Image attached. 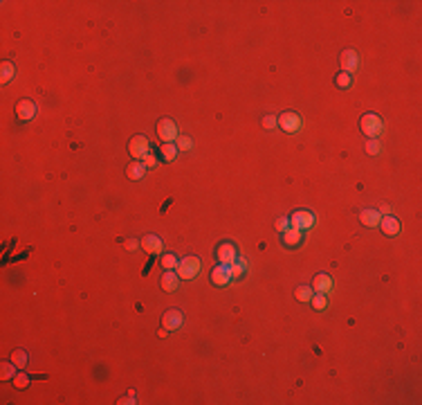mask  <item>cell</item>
<instances>
[{
  "label": "cell",
  "instance_id": "cell-35",
  "mask_svg": "<svg viewBox=\"0 0 422 405\" xmlns=\"http://www.w3.org/2000/svg\"><path fill=\"white\" fill-rule=\"evenodd\" d=\"M137 248H139V241H137V239H128V241H126V250H128V252H135Z\"/></svg>",
  "mask_w": 422,
  "mask_h": 405
},
{
  "label": "cell",
  "instance_id": "cell-31",
  "mask_svg": "<svg viewBox=\"0 0 422 405\" xmlns=\"http://www.w3.org/2000/svg\"><path fill=\"white\" fill-rule=\"evenodd\" d=\"M27 385H29V376H27V374H16V376H14V387L25 389Z\"/></svg>",
  "mask_w": 422,
  "mask_h": 405
},
{
  "label": "cell",
  "instance_id": "cell-14",
  "mask_svg": "<svg viewBox=\"0 0 422 405\" xmlns=\"http://www.w3.org/2000/svg\"><path fill=\"white\" fill-rule=\"evenodd\" d=\"M142 248H144V252H148V254H162L164 243H162V239L155 237V234H146V237L142 239Z\"/></svg>",
  "mask_w": 422,
  "mask_h": 405
},
{
  "label": "cell",
  "instance_id": "cell-34",
  "mask_svg": "<svg viewBox=\"0 0 422 405\" xmlns=\"http://www.w3.org/2000/svg\"><path fill=\"white\" fill-rule=\"evenodd\" d=\"M378 212H380V216H389V214H393V207H391L389 203H382L378 207Z\"/></svg>",
  "mask_w": 422,
  "mask_h": 405
},
{
  "label": "cell",
  "instance_id": "cell-32",
  "mask_svg": "<svg viewBox=\"0 0 422 405\" xmlns=\"http://www.w3.org/2000/svg\"><path fill=\"white\" fill-rule=\"evenodd\" d=\"M263 126L268 128V131H272V128L279 126V119H276L274 115H265V117H263Z\"/></svg>",
  "mask_w": 422,
  "mask_h": 405
},
{
  "label": "cell",
  "instance_id": "cell-8",
  "mask_svg": "<svg viewBox=\"0 0 422 405\" xmlns=\"http://www.w3.org/2000/svg\"><path fill=\"white\" fill-rule=\"evenodd\" d=\"M290 223H292V228L305 232V230H310L314 225V214L308 212V209H296L292 216H290Z\"/></svg>",
  "mask_w": 422,
  "mask_h": 405
},
{
  "label": "cell",
  "instance_id": "cell-19",
  "mask_svg": "<svg viewBox=\"0 0 422 405\" xmlns=\"http://www.w3.org/2000/svg\"><path fill=\"white\" fill-rule=\"evenodd\" d=\"M180 149L175 147L173 142H164L162 147H160V158H162V162H173L175 158H178Z\"/></svg>",
  "mask_w": 422,
  "mask_h": 405
},
{
  "label": "cell",
  "instance_id": "cell-13",
  "mask_svg": "<svg viewBox=\"0 0 422 405\" xmlns=\"http://www.w3.org/2000/svg\"><path fill=\"white\" fill-rule=\"evenodd\" d=\"M281 243H283L285 248H290V250L299 248L301 243H303V232H301V230H296V228H290L288 232H283V239H281Z\"/></svg>",
  "mask_w": 422,
  "mask_h": 405
},
{
  "label": "cell",
  "instance_id": "cell-18",
  "mask_svg": "<svg viewBox=\"0 0 422 405\" xmlns=\"http://www.w3.org/2000/svg\"><path fill=\"white\" fill-rule=\"evenodd\" d=\"M380 212L378 209H364V212L359 214V221H361V225L364 228H378L380 225Z\"/></svg>",
  "mask_w": 422,
  "mask_h": 405
},
{
  "label": "cell",
  "instance_id": "cell-28",
  "mask_svg": "<svg viewBox=\"0 0 422 405\" xmlns=\"http://www.w3.org/2000/svg\"><path fill=\"white\" fill-rule=\"evenodd\" d=\"M178 263H180V259L175 257V254H164V257H162V268L164 270H175V268H178Z\"/></svg>",
  "mask_w": 422,
  "mask_h": 405
},
{
  "label": "cell",
  "instance_id": "cell-10",
  "mask_svg": "<svg viewBox=\"0 0 422 405\" xmlns=\"http://www.w3.org/2000/svg\"><path fill=\"white\" fill-rule=\"evenodd\" d=\"M341 72H348V74H355L359 70V54L355 50H346L341 52Z\"/></svg>",
  "mask_w": 422,
  "mask_h": 405
},
{
  "label": "cell",
  "instance_id": "cell-25",
  "mask_svg": "<svg viewBox=\"0 0 422 405\" xmlns=\"http://www.w3.org/2000/svg\"><path fill=\"white\" fill-rule=\"evenodd\" d=\"M335 86L341 88V90H348L353 86V74L348 72H337V77H335Z\"/></svg>",
  "mask_w": 422,
  "mask_h": 405
},
{
  "label": "cell",
  "instance_id": "cell-22",
  "mask_svg": "<svg viewBox=\"0 0 422 405\" xmlns=\"http://www.w3.org/2000/svg\"><path fill=\"white\" fill-rule=\"evenodd\" d=\"M16 365L12 363V360H7V363L0 365V378L3 381H14V376H16Z\"/></svg>",
  "mask_w": 422,
  "mask_h": 405
},
{
  "label": "cell",
  "instance_id": "cell-21",
  "mask_svg": "<svg viewBox=\"0 0 422 405\" xmlns=\"http://www.w3.org/2000/svg\"><path fill=\"white\" fill-rule=\"evenodd\" d=\"M9 360H12V363L16 365L18 369H25V367H27L29 356H27V351H25V349H14L12 356H9Z\"/></svg>",
  "mask_w": 422,
  "mask_h": 405
},
{
  "label": "cell",
  "instance_id": "cell-2",
  "mask_svg": "<svg viewBox=\"0 0 422 405\" xmlns=\"http://www.w3.org/2000/svg\"><path fill=\"white\" fill-rule=\"evenodd\" d=\"M200 268H202V261H200V257H184V259H180V263H178V268H175V273H178V277L180 279H195L198 277V273H200Z\"/></svg>",
  "mask_w": 422,
  "mask_h": 405
},
{
  "label": "cell",
  "instance_id": "cell-16",
  "mask_svg": "<svg viewBox=\"0 0 422 405\" xmlns=\"http://www.w3.org/2000/svg\"><path fill=\"white\" fill-rule=\"evenodd\" d=\"M162 288L167 293H175L180 288V277H178V273H175V270H164V275H162Z\"/></svg>",
  "mask_w": 422,
  "mask_h": 405
},
{
  "label": "cell",
  "instance_id": "cell-23",
  "mask_svg": "<svg viewBox=\"0 0 422 405\" xmlns=\"http://www.w3.org/2000/svg\"><path fill=\"white\" fill-rule=\"evenodd\" d=\"M310 304H312L314 311H326L328 308V297H326V293H314Z\"/></svg>",
  "mask_w": 422,
  "mask_h": 405
},
{
  "label": "cell",
  "instance_id": "cell-26",
  "mask_svg": "<svg viewBox=\"0 0 422 405\" xmlns=\"http://www.w3.org/2000/svg\"><path fill=\"white\" fill-rule=\"evenodd\" d=\"M312 295H314L312 286H299L294 291V297L299 299V302H310V299H312Z\"/></svg>",
  "mask_w": 422,
  "mask_h": 405
},
{
  "label": "cell",
  "instance_id": "cell-7",
  "mask_svg": "<svg viewBox=\"0 0 422 405\" xmlns=\"http://www.w3.org/2000/svg\"><path fill=\"white\" fill-rule=\"evenodd\" d=\"M209 279H211V284H214V286H218V288L227 286L229 282H234V277H232V268H229V266H225V263H218V266H216L214 270H211Z\"/></svg>",
  "mask_w": 422,
  "mask_h": 405
},
{
  "label": "cell",
  "instance_id": "cell-9",
  "mask_svg": "<svg viewBox=\"0 0 422 405\" xmlns=\"http://www.w3.org/2000/svg\"><path fill=\"white\" fill-rule=\"evenodd\" d=\"M182 324H184V315L180 308H169V311L164 313L162 327L167 329V331H178V329H182Z\"/></svg>",
  "mask_w": 422,
  "mask_h": 405
},
{
  "label": "cell",
  "instance_id": "cell-5",
  "mask_svg": "<svg viewBox=\"0 0 422 405\" xmlns=\"http://www.w3.org/2000/svg\"><path fill=\"white\" fill-rule=\"evenodd\" d=\"M216 259L218 263H225V266H232V263L238 259V250L232 241H223L218 248H216Z\"/></svg>",
  "mask_w": 422,
  "mask_h": 405
},
{
  "label": "cell",
  "instance_id": "cell-30",
  "mask_svg": "<svg viewBox=\"0 0 422 405\" xmlns=\"http://www.w3.org/2000/svg\"><path fill=\"white\" fill-rule=\"evenodd\" d=\"M274 228H276V232H281V234H283V232H288V230L292 228V223H290V216H281L279 221H276Z\"/></svg>",
  "mask_w": 422,
  "mask_h": 405
},
{
  "label": "cell",
  "instance_id": "cell-1",
  "mask_svg": "<svg viewBox=\"0 0 422 405\" xmlns=\"http://www.w3.org/2000/svg\"><path fill=\"white\" fill-rule=\"evenodd\" d=\"M361 131L368 140H378L382 131H384V122H382V117L378 113H364L361 115V122H359Z\"/></svg>",
  "mask_w": 422,
  "mask_h": 405
},
{
  "label": "cell",
  "instance_id": "cell-17",
  "mask_svg": "<svg viewBox=\"0 0 422 405\" xmlns=\"http://www.w3.org/2000/svg\"><path fill=\"white\" fill-rule=\"evenodd\" d=\"M146 164L142 162V160H135L133 164H128L126 167V176L130 178V180H142L144 176H146Z\"/></svg>",
  "mask_w": 422,
  "mask_h": 405
},
{
  "label": "cell",
  "instance_id": "cell-24",
  "mask_svg": "<svg viewBox=\"0 0 422 405\" xmlns=\"http://www.w3.org/2000/svg\"><path fill=\"white\" fill-rule=\"evenodd\" d=\"M229 268H232V277H234V279H240V277L245 275V270H247V261H245L243 257H238Z\"/></svg>",
  "mask_w": 422,
  "mask_h": 405
},
{
  "label": "cell",
  "instance_id": "cell-6",
  "mask_svg": "<svg viewBox=\"0 0 422 405\" xmlns=\"http://www.w3.org/2000/svg\"><path fill=\"white\" fill-rule=\"evenodd\" d=\"M178 124L173 122V119L164 117L157 122V138L162 140V142H175L178 140Z\"/></svg>",
  "mask_w": 422,
  "mask_h": 405
},
{
  "label": "cell",
  "instance_id": "cell-12",
  "mask_svg": "<svg viewBox=\"0 0 422 405\" xmlns=\"http://www.w3.org/2000/svg\"><path fill=\"white\" fill-rule=\"evenodd\" d=\"M378 228L386 234V237H395V234H400L402 225H400V221L393 216V214H389V216H382V218H380V225H378Z\"/></svg>",
  "mask_w": 422,
  "mask_h": 405
},
{
  "label": "cell",
  "instance_id": "cell-20",
  "mask_svg": "<svg viewBox=\"0 0 422 405\" xmlns=\"http://www.w3.org/2000/svg\"><path fill=\"white\" fill-rule=\"evenodd\" d=\"M14 77H16V66H14L12 61H3V63H0V81L9 83Z\"/></svg>",
  "mask_w": 422,
  "mask_h": 405
},
{
  "label": "cell",
  "instance_id": "cell-15",
  "mask_svg": "<svg viewBox=\"0 0 422 405\" xmlns=\"http://www.w3.org/2000/svg\"><path fill=\"white\" fill-rule=\"evenodd\" d=\"M330 288H333V277H330V275H324V273L314 275V279H312L314 293H330Z\"/></svg>",
  "mask_w": 422,
  "mask_h": 405
},
{
  "label": "cell",
  "instance_id": "cell-3",
  "mask_svg": "<svg viewBox=\"0 0 422 405\" xmlns=\"http://www.w3.org/2000/svg\"><path fill=\"white\" fill-rule=\"evenodd\" d=\"M128 153L135 160H144L148 153H153L150 151V142H148L146 135H135V138L128 142Z\"/></svg>",
  "mask_w": 422,
  "mask_h": 405
},
{
  "label": "cell",
  "instance_id": "cell-29",
  "mask_svg": "<svg viewBox=\"0 0 422 405\" xmlns=\"http://www.w3.org/2000/svg\"><path fill=\"white\" fill-rule=\"evenodd\" d=\"M366 153H368V156H380L382 153L380 140H368V142H366Z\"/></svg>",
  "mask_w": 422,
  "mask_h": 405
},
{
  "label": "cell",
  "instance_id": "cell-4",
  "mask_svg": "<svg viewBox=\"0 0 422 405\" xmlns=\"http://www.w3.org/2000/svg\"><path fill=\"white\" fill-rule=\"evenodd\" d=\"M279 126L283 128L285 133H299L301 128H303V119H301V115L299 113H294V111H285L283 115L279 117Z\"/></svg>",
  "mask_w": 422,
  "mask_h": 405
},
{
  "label": "cell",
  "instance_id": "cell-33",
  "mask_svg": "<svg viewBox=\"0 0 422 405\" xmlns=\"http://www.w3.org/2000/svg\"><path fill=\"white\" fill-rule=\"evenodd\" d=\"M142 162H144V164H146V169H153V167H157V158H155V156H153V153H148V156H146V158H144V160H142Z\"/></svg>",
  "mask_w": 422,
  "mask_h": 405
},
{
  "label": "cell",
  "instance_id": "cell-27",
  "mask_svg": "<svg viewBox=\"0 0 422 405\" xmlns=\"http://www.w3.org/2000/svg\"><path fill=\"white\" fill-rule=\"evenodd\" d=\"M175 147H178L180 151H191V149H193V140H191L189 135H178V140H175Z\"/></svg>",
  "mask_w": 422,
  "mask_h": 405
},
{
  "label": "cell",
  "instance_id": "cell-36",
  "mask_svg": "<svg viewBox=\"0 0 422 405\" xmlns=\"http://www.w3.org/2000/svg\"><path fill=\"white\" fill-rule=\"evenodd\" d=\"M167 333H169V331H167V329L162 327V329H160V331H157V336H160V338H167Z\"/></svg>",
  "mask_w": 422,
  "mask_h": 405
},
{
  "label": "cell",
  "instance_id": "cell-11",
  "mask_svg": "<svg viewBox=\"0 0 422 405\" xmlns=\"http://www.w3.org/2000/svg\"><path fill=\"white\" fill-rule=\"evenodd\" d=\"M36 113H38V108H36V104H34L32 99H21V102H18L16 115H18L21 122H32V119L36 117Z\"/></svg>",
  "mask_w": 422,
  "mask_h": 405
}]
</instances>
